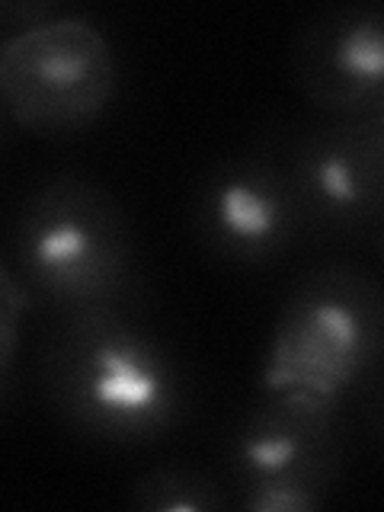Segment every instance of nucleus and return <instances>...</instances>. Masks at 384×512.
Returning <instances> with one entry per match:
<instances>
[{"instance_id": "obj_1", "label": "nucleus", "mask_w": 384, "mask_h": 512, "mask_svg": "<svg viewBox=\"0 0 384 512\" xmlns=\"http://www.w3.org/2000/svg\"><path fill=\"white\" fill-rule=\"evenodd\" d=\"M36 368L48 410L103 445H154L192 413L183 359L132 308L45 317Z\"/></svg>"}, {"instance_id": "obj_2", "label": "nucleus", "mask_w": 384, "mask_h": 512, "mask_svg": "<svg viewBox=\"0 0 384 512\" xmlns=\"http://www.w3.org/2000/svg\"><path fill=\"white\" fill-rule=\"evenodd\" d=\"M7 266L45 317L84 308H138L141 269L125 205L80 173H55L20 202Z\"/></svg>"}, {"instance_id": "obj_3", "label": "nucleus", "mask_w": 384, "mask_h": 512, "mask_svg": "<svg viewBox=\"0 0 384 512\" xmlns=\"http://www.w3.org/2000/svg\"><path fill=\"white\" fill-rule=\"evenodd\" d=\"M384 346L381 282L362 263H320L282 298L256 394L343 407L378 384Z\"/></svg>"}, {"instance_id": "obj_4", "label": "nucleus", "mask_w": 384, "mask_h": 512, "mask_svg": "<svg viewBox=\"0 0 384 512\" xmlns=\"http://www.w3.org/2000/svg\"><path fill=\"white\" fill-rule=\"evenodd\" d=\"M112 42L80 13H58L0 45V109L29 135L74 138L116 103Z\"/></svg>"}, {"instance_id": "obj_5", "label": "nucleus", "mask_w": 384, "mask_h": 512, "mask_svg": "<svg viewBox=\"0 0 384 512\" xmlns=\"http://www.w3.org/2000/svg\"><path fill=\"white\" fill-rule=\"evenodd\" d=\"M308 224L327 244L381 247L384 221V116L324 119L272 144Z\"/></svg>"}, {"instance_id": "obj_6", "label": "nucleus", "mask_w": 384, "mask_h": 512, "mask_svg": "<svg viewBox=\"0 0 384 512\" xmlns=\"http://www.w3.org/2000/svg\"><path fill=\"white\" fill-rule=\"evenodd\" d=\"M189 228L212 260L234 269H272L308 237V224L272 151L215 160L189 199Z\"/></svg>"}, {"instance_id": "obj_7", "label": "nucleus", "mask_w": 384, "mask_h": 512, "mask_svg": "<svg viewBox=\"0 0 384 512\" xmlns=\"http://www.w3.org/2000/svg\"><path fill=\"white\" fill-rule=\"evenodd\" d=\"M292 80L317 116H384V10L375 0L314 13L292 45Z\"/></svg>"}, {"instance_id": "obj_8", "label": "nucleus", "mask_w": 384, "mask_h": 512, "mask_svg": "<svg viewBox=\"0 0 384 512\" xmlns=\"http://www.w3.org/2000/svg\"><path fill=\"white\" fill-rule=\"evenodd\" d=\"M314 468H346L343 407L288 394H256V404L228 429L221 445L228 490Z\"/></svg>"}, {"instance_id": "obj_9", "label": "nucleus", "mask_w": 384, "mask_h": 512, "mask_svg": "<svg viewBox=\"0 0 384 512\" xmlns=\"http://www.w3.org/2000/svg\"><path fill=\"white\" fill-rule=\"evenodd\" d=\"M135 512H224L231 509V490L224 480L186 464H164L144 471L125 496Z\"/></svg>"}, {"instance_id": "obj_10", "label": "nucleus", "mask_w": 384, "mask_h": 512, "mask_svg": "<svg viewBox=\"0 0 384 512\" xmlns=\"http://www.w3.org/2000/svg\"><path fill=\"white\" fill-rule=\"evenodd\" d=\"M343 471L346 468H314L240 484L231 490V506L247 512H320L333 503Z\"/></svg>"}, {"instance_id": "obj_11", "label": "nucleus", "mask_w": 384, "mask_h": 512, "mask_svg": "<svg viewBox=\"0 0 384 512\" xmlns=\"http://www.w3.org/2000/svg\"><path fill=\"white\" fill-rule=\"evenodd\" d=\"M29 298L13 279L7 260L0 256V410L10 400L16 365H20V346H23V327L29 317Z\"/></svg>"}, {"instance_id": "obj_12", "label": "nucleus", "mask_w": 384, "mask_h": 512, "mask_svg": "<svg viewBox=\"0 0 384 512\" xmlns=\"http://www.w3.org/2000/svg\"><path fill=\"white\" fill-rule=\"evenodd\" d=\"M58 13L61 10L55 4H42V0H0V45Z\"/></svg>"}]
</instances>
